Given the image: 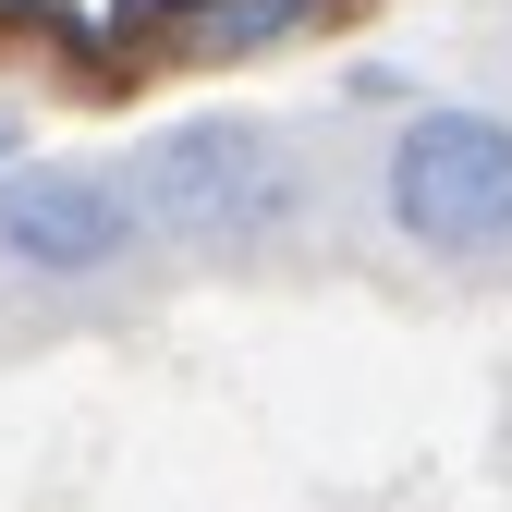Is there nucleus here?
Listing matches in <instances>:
<instances>
[{"mask_svg":"<svg viewBox=\"0 0 512 512\" xmlns=\"http://www.w3.org/2000/svg\"><path fill=\"white\" fill-rule=\"evenodd\" d=\"M403 244L427 256H500L512 244V122L500 110H415L378 159Z\"/></svg>","mask_w":512,"mask_h":512,"instance_id":"obj_1","label":"nucleus"},{"mask_svg":"<svg viewBox=\"0 0 512 512\" xmlns=\"http://www.w3.org/2000/svg\"><path fill=\"white\" fill-rule=\"evenodd\" d=\"M135 25H171L183 61H244V49H281L293 25H317V0H135Z\"/></svg>","mask_w":512,"mask_h":512,"instance_id":"obj_4","label":"nucleus"},{"mask_svg":"<svg viewBox=\"0 0 512 512\" xmlns=\"http://www.w3.org/2000/svg\"><path fill=\"white\" fill-rule=\"evenodd\" d=\"M135 196H147V232H183V244H269L305 183L281 159V135L256 122H171V135L135 159Z\"/></svg>","mask_w":512,"mask_h":512,"instance_id":"obj_2","label":"nucleus"},{"mask_svg":"<svg viewBox=\"0 0 512 512\" xmlns=\"http://www.w3.org/2000/svg\"><path fill=\"white\" fill-rule=\"evenodd\" d=\"M0 159H13V122H0Z\"/></svg>","mask_w":512,"mask_h":512,"instance_id":"obj_5","label":"nucleus"},{"mask_svg":"<svg viewBox=\"0 0 512 512\" xmlns=\"http://www.w3.org/2000/svg\"><path fill=\"white\" fill-rule=\"evenodd\" d=\"M147 244L135 171H86V159H25L0 171V256L25 281H110Z\"/></svg>","mask_w":512,"mask_h":512,"instance_id":"obj_3","label":"nucleus"}]
</instances>
